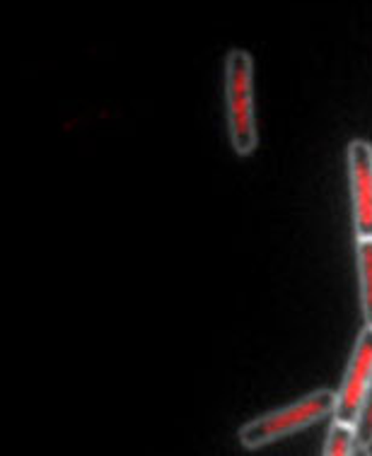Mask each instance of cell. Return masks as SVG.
<instances>
[{"label":"cell","instance_id":"1","mask_svg":"<svg viewBox=\"0 0 372 456\" xmlns=\"http://www.w3.org/2000/svg\"><path fill=\"white\" fill-rule=\"evenodd\" d=\"M225 118L235 155H254L259 148L254 59L244 49H230L225 56Z\"/></svg>","mask_w":372,"mask_h":456},{"label":"cell","instance_id":"4","mask_svg":"<svg viewBox=\"0 0 372 456\" xmlns=\"http://www.w3.org/2000/svg\"><path fill=\"white\" fill-rule=\"evenodd\" d=\"M346 169L356 240L372 237V142L363 138L348 142Z\"/></svg>","mask_w":372,"mask_h":456},{"label":"cell","instance_id":"7","mask_svg":"<svg viewBox=\"0 0 372 456\" xmlns=\"http://www.w3.org/2000/svg\"><path fill=\"white\" fill-rule=\"evenodd\" d=\"M358 432V452L360 454H372V384L363 398V406L356 420Z\"/></svg>","mask_w":372,"mask_h":456},{"label":"cell","instance_id":"5","mask_svg":"<svg viewBox=\"0 0 372 456\" xmlns=\"http://www.w3.org/2000/svg\"><path fill=\"white\" fill-rule=\"evenodd\" d=\"M356 268L360 312H363L365 324L372 326V237L356 240Z\"/></svg>","mask_w":372,"mask_h":456},{"label":"cell","instance_id":"6","mask_svg":"<svg viewBox=\"0 0 372 456\" xmlns=\"http://www.w3.org/2000/svg\"><path fill=\"white\" fill-rule=\"evenodd\" d=\"M358 452L356 425L346 420H334L324 440V456H348Z\"/></svg>","mask_w":372,"mask_h":456},{"label":"cell","instance_id":"2","mask_svg":"<svg viewBox=\"0 0 372 456\" xmlns=\"http://www.w3.org/2000/svg\"><path fill=\"white\" fill-rule=\"evenodd\" d=\"M336 413V391L317 389L307 396L293 401L288 406L252 418L237 430V440L244 449L269 447L290 435H298L305 428L322 423L324 418Z\"/></svg>","mask_w":372,"mask_h":456},{"label":"cell","instance_id":"3","mask_svg":"<svg viewBox=\"0 0 372 456\" xmlns=\"http://www.w3.org/2000/svg\"><path fill=\"white\" fill-rule=\"evenodd\" d=\"M372 384V326L365 324L353 343V353L348 357L346 372L336 391V420L356 425L363 398Z\"/></svg>","mask_w":372,"mask_h":456}]
</instances>
